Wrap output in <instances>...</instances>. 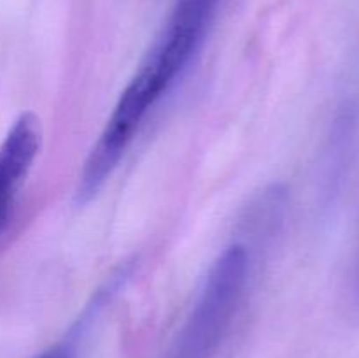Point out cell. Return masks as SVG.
Instances as JSON below:
<instances>
[{
    "label": "cell",
    "mask_w": 359,
    "mask_h": 358,
    "mask_svg": "<svg viewBox=\"0 0 359 358\" xmlns=\"http://www.w3.org/2000/svg\"><path fill=\"white\" fill-rule=\"evenodd\" d=\"M221 4L223 0L175 2L163 30L119 97L84 164L76 193L77 202H90L100 192L140 123L200 51Z\"/></svg>",
    "instance_id": "6da1fadb"
},
{
    "label": "cell",
    "mask_w": 359,
    "mask_h": 358,
    "mask_svg": "<svg viewBox=\"0 0 359 358\" xmlns=\"http://www.w3.org/2000/svg\"><path fill=\"white\" fill-rule=\"evenodd\" d=\"M248 272L245 246L233 244L219 255L210 267L172 358L214 357L237 314L248 283Z\"/></svg>",
    "instance_id": "7a4b0ae2"
},
{
    "label": "cell",
    "mask_w": 359,
    "mask_h": 358,
    "mask_svg": "<svg viewBox=\"0 0 359 358\" xmlns=\"http://www.w3.org/2000/svg\"><path fill=\"white\" fill-rule=\"evenodd\" d=\"M41 150V125L25 112L14 121L0 146V232L9 220L14 197Z\"/></svg>",
    "instance_id": "3957f363"
},
{
    "label": "cell",
    "mask_w": 359,
    "mask_h": 358,
    "mask_svg": "<svg viewBox=\"0 0 359 358\" xmlns=\"http://www.w3.org/2000/svg\"><path fill=\"white\" fill-rule=\"evenodd\" d=\"M35 358H74V350L69 343L56 344V346H51Z\"/></svg>",
    "instance_id": "277c9868"
},
{
    "label": "cell",
    "mask_w": 359,
    "mask_h": 358,
    "mask_svg": "<svg viewBox=\"0 0 359 358\" xmlns=\"http://www.w3.org/2000/svg\"><path fill=\"white\" fill-rule=\"evenodd\" d=\"M351 300H353V307L359 316V262L356 267V272L353 277V288H351Z\"/></svg>",
    "instance_id": "5b68a950"
}]
</instances>
